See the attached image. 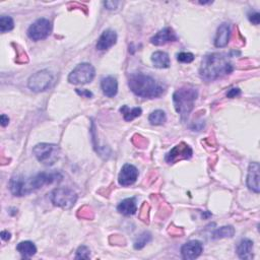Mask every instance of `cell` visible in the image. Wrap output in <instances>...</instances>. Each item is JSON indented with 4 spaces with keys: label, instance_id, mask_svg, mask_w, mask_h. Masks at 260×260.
<instances>
[{
    "label": "cell",
    "instance_id": "83f0119b",
    "mask_svg": "<svg viewBox=\"0 0 260 260\" xmlns=\"http://www.w3.org/2000/svg\"><path fill=\"white\" fill-rule=\"evenodd\" d=\"M194 58V55L189 53V52H181V53L177 55V60L181 62V63H191Z\"/></svg>",
    "mask_w": 260,
    "mask_h": 260
},
{
    "label": "cell",
    "instance_id": "ffe728a7",
    "mask_svg": "<svg viewBox=\"0 0 260 260\" xmlns=\"http://www.w3.org/2000/svg\"><path fill=\"white\" fill-rule=\"evenodd\" d=\"M117 210L120 214L123 215H133L138 212V205H137V199L134 197L131 199H126L122 200L119 205L117 206Z\"/></svg>",
    "mask_w": 260,
    "mask_h": 260
},
{
    "label": "cell",
    "instance_id": "e575fe53",
    "mask_svg": "<svg viewBox=\"0 0 260 260\" xmlns=\"http://www.w3.org/2000/svg\"><path fill=\"white\" fill-rule=\"evenodd\" d=\"M0 119H1V125H2L3 127H5L6 125H8L9 118H8V116L5 115V114H2L1 117H0Z\"/></svg>",
    "mask_w": 260,
    "mask_h": 260
},
{
    "label": "cell",
    "instance_id": "5b68a950",
    "mask_svg": "<svg viewBox=\"0 0 260 260\" xmlns=\"http://www.w3.org/2000/svg\"><path fill=\"white\" fill-rule=\"evenodd\" d=\"M33 153L41 164L52 166L59 159L60 149L54 143H39L33 149Z\"/></svg>",
    "mask_w": 260,
    "mask_h": 260
},
{
    "label": "cell",
    "instance_id": "30bf717a",
    "mask_svg": "<svg viewBox=\"0 0 260 260\" xmlns=\"http://www.w3.org/2000/svg\"><path fill=\"white\" fill-rule=\"evenodd\" d=\"M192 154L193 152L189 145L185 142H180L179 144L175 145V147L166 154L165 160L168 164H175L178 161L191 159Z\"/></svg>",
    "mask_w": 260,
    "mask_h": 260
},
{
    "label": "cell",
    "instance_id": "52a82bcc",
    "mask_svg": "<svg viewBox=\"0 0 260 260\" xmlns=\"http://www.w3.org/2000/svg\"><path fill=\"white\" fill-rule=\"evenodd\" d=\"M96 76V70L90 63H80L68 76V81L74 85H86Z\"/></svg>",
    "mask_w": 260,
    "mask_h": 260
},
{
    "label": "cell",
    "instance_id": "3957f363",
    "mask_svg": "<svg viewBox=\"0 0 260 260\" xmlns=\"http://www.w3.org/2000/svg\"><path fill=\"white\" fill-rule=\"evenodd\" d=\"M128 87L134 95L144 99L158 98L165 92L164 87L153 77L141 72H135L129 76Z\"/></svg>",
    "mask_w": 260,
    "mask_h": 260
},
{
    "label": "cell",
    "instance_id": "603a6c76",
    "mask_svg": "<svg viewBox=\"0 0 260 260\" xmlns=\"http://www.w3.org/2000/svg\"><path fill=\"white\" fill-rule=\"evenodd\" d=\"M235 235V229L232 226H224L216 229V230L213 233V239L214 240H217V239L223 238H232Z\"/></svg>",
    "mask_w": 260,
    "mask_h": 260
},
{
    "label": "cell",
    "instance_id": "d4e9b609",
    "mask_svg": "<svg viewBox=\"0 0 260 260\" xmlns=\"http://www.w3.org/2000/svg\"><path fill=\"white\" fill-rule=\"evenodd\" d=\"M14 28H15V22L12 17L7 15H2L0 17V32L2 34L10 32Z\"/></svg>",
    "mask_w": 260,
    "mask_h": 260
},
{
    "label": "cell",
    "instance_id": "cb8c5ba5",
    "mask_svg": "<svg viewBox=\"0 0 260 260\" xmlns=\"http://www.w3.org/2000/svg\"><path fill=\"white\" fill-rule=\"evenodd\" d=\"M149 121L152 125H163L167 121V115H166V113L163 110H155L151 113Z\"/></svg>",
    "mask_w": 260,
    "mask_h": 260
},
{
    "label": "cell",
    "instance_id": "277c9868",
    "mask_svg": "<svg viewBox=\"0 0 260 260\" xmlns=\"http://www.w3.org/2000/svg\"><path fill=\"white\" fill-rule=\"evenodd\" d=\"M197 97H199L197 89L191 86L182 87L174 92L173 95L174 107L182 120H186L188 118L189 114L194 108V104Z\"/></svg>",
    "mask_w": 260,
    "mask_h": 260
},
{
    "label": "cell",
    "instance_id": "1f68e13d",
    "mask_svg": "<svg viewBox=\"0 0 260 260\" xmlns=\"http://www.w3.org/2000/svg\"><path fill=\"white\" fill-rule=\"evenodd\" d=\"M241 95V90L239 88H233L231 90H229V92H227V97L230 99H234L236 97H239Z\"/></svg>",
    "mask_w": 260,
    "mask_h": 260
},
{
    "label": "cell",
    "instance_id": "f1b7e54d",
    "mask_svg": "<svg viewBox=\"0 0 260 260\" xmlns=\"http://www.w3.org/2000/svg\"><path fill=\"white\" fill-rule=\"evenodd\" d=\"M132 141L138 148H144L145 145H147V140L144 139V138H142V137H140V135H138V134L134 135Z\"/></svg>",
    "mask_w": 260,
    "mask_h": 260
},
{
    "label": "cell",
    "instance_id": "9a60e30c",
    "mask_svg": "<svg viewBox=\"0 0 260 260\" xmlns=\"http://www.w3.org/2000/svg\"><path fill=\"white\" fill-rule=\"evenodd\" d=\"M259 164L254 162L249 166L247 175V186L248 188L255 193H259Z\"/></svg>",
    "mask_w": 260,
    "mask_h": 260
},
{
    "label": "cell",
    "instance_id": "4fadbf2b",
    "mask_svg": "<svg viewBox=\"0 0 260 260\" xmlns=\"http://www.w3.org/2000/svg\"><path fill=\"white\" fill-rule=\"evenodd\" d=\"M178 40V36L176 35L175 31L172 28H165L155 34L152 39L151 43L154 46H163L170 42H176Z\"/></svg>",
    "mask_w": 260,
    "mask_h": 260
},
{
    "label": "cell",
    "instance_id": "8fae6325",
    "mask_svg": "<svg viewBox=\"0 0 260 260\" xmlns=\"http://www.w3.org/2000/svg\"><path fill=\"white\" fill-rule=\"evenodd\" d=\"M138 170L133 165L126 164L123 166L121 169L119 176H118V182L121 186L127 187L134 184L138 180Z\"/></svg>",
    "mask_w": 260,
    "mask_h": 260
},
{
    "label": "cell",
    "instance_id": "44dd1931",
    "mask_svg": "<svg viewBox=\"0 0 260 260\" xmlns=\"http://www.w3.org/2000/svg\"><path fill=\"white\" fill-rule=\"evenodd\" d=\"M16 250L23 256V258H31L37 253V247L33 242L24 241L17 244Z\"/></svg>",
    "mask_w": 260,
    "mask_h": 260
},
{
    "label": "cell",
    "instance_id": "e0dca14e",
    "mask_svg": "<svg viewBox=\"0 0 260 260\" xmlns=\"http://www.w3.org/2000/svg\"><path fill=\"white\" fill-rule=\"evenodd\" d=\"M101 89L103 93L108 98H113L117 95L118 82L114 76H106L101 80Z\"/></svg>",
    "mask_w": 260,
    "mask_h": 260
},
{
    "label": "cell",
    "instance_id": "484cf974",
    "mask_svg": "<svg viewBox=\"0 0 260 260\" xmlns=\"http://www.w3.org/2000/svg\"><path fill=\"white\" fill-rule=\"evenodd\" d=\"M152 241V235L149 232H143L138 238L137 239V241L134 242V249L137 250H140L145 245L149 244Z\"/></svg>",
    "mask_w": 260,
    "mask_h": 260
},
{
    "label": "cell",
    "instance_id": "f546056e",
    "mask_svg": "<svg viewBox=\"0 0 260 260\" xmlns=\"http://www.w3.org/2000/svg\"><path fill=\"white\" fill-rule=\"evenodd\" d=\"M78 216L86 217V218H92V212L88 206H84L82 209L78 211Z\"/></svg>",
    "mask_w": 260,
    "mask_h": 260
},
{
    "label": "cell",
    "instance_id": "2e32d148",
    "mask_svg": "<svg viewBox=\"0 0 260 260\" xmlns=\"http://www.w3.org/2000/svg\"><path fill=\"white\" fill-rule=\"evenodd\" d=\"M231 38V27L229 24L224 23L217 29L214 38V46L216 48H224L228 45Z\"/></svg>",
    "mask_w": 260,
    "mask_h": 260
},
{
    "label": "cell",
    "instance_id": "8992f818",
    "mask_svg": "<svg viewBox=\"0 0 260 260\" xmlns=\"http://www.w3.org/2000/svg\"><path fill=\"white\" fill-rule=\"evenodd\" d=\"M50 199L55 206H59L64 210H69L76 204L77 200V195L74 190L62 187V188H56L51 192Z\"/></svg>",
    "mask_w": 260,
    "mask_h": 260
},
{
    "label": "cell",
    "instance_id": "ac0fdd59",
    "mask_svg": "<svg viewBox=\"0 0 260 260\" xmlns=\"http://www.w3.org/2000/svg\"><path fill=\"white\" fill-rule=\"evenodd\" d=\"M236 252L241 259L250 260L253 258V242L250 239L244 238L238 243Z\"/></svg>",
    "mask_w": 260,
    "mask_h": 260
},
{
    "label": "cell",
    "instance_id": "7402d4cb",
    "mask_svg": "<svg viewBox=\"0 0 260 260\" xmlns=\"http://www.w3.org/2000/svg\"><path fill=\"white\" fill-rule=\"evenodd\" d=\"M120 113L123 115V118L125 121H132L133 119L138 118L141 115L142 110L139 107L137 108H129L127 105H124L120 108Z\"/></svg>",
    "mask_w": 260,
    "mask_h": 260
},
{
    "label": "cell",
    "instance_id": "7a4b0ae2",
    "mask_svg": "<svg viewBox=\"0 0 260 260\" xmlns=\"http://www.w3.org/2000/svg\"><path fill=\"white\" fill-rule=\"evenodd\" d=\"M233 70V64L227 55L223 53H212L203 57L199 74L203 79L211 81L230 75Z\"/></svg>",
    "mask_w": 260,
    "mask_h": 260
},
{
    "label": "cell",
    "instance_id": "d6a6232c",
    "mask_svg": "<svg viewBox=\"0 0 260 260\" xmlns=\"http://www.w3.org/2000/svg\"><path fill=\"white\" fill-rule=\"evenodd\" d=\"M76 92L78 93L79 96L86 97V98H92V92L88 91V90H78V89H76Z\"/></svg>",
    "mask_w": 260,
    "mask_h": 260
},
{
    "label": "cell",
    "instance_id": "7c38bea8",
    "mask_svg": "<svg viewBox=\"0 0 260 260\" xmlns=\"http://www.w3.org/2000/svg\"><path fill=\"white\" fill-rule=\"evenodd\" d=\"M203 252V245L197 240H192L185 243L181 248V255L183 259L193 260L199 257Z\"/></svg>",
    "mask_w": 260,
    "mask_h": 260
},
{
    "label": "cell",
    "instance_id": "d590c367",
    "mask_svg": "<svg viewBox=\"0 0 260 260\" xmlns=\"http://www.w3.org/2000/svg\"><path fill=\"white\" fill-rule=\"evenodd\" d=\"M10 237H12V234H10L9 232H7V231H2L1 232V239L3 241H8L10 239Z\"/></svg>",
    "mask_w": 260,
    "mask_h": 260
},
{
    "label": "cell",
    "instance_id": "9c48e42d",
    "mask_svg": "<svg viewBox=\"0 0 260 260\" xmlns=\"http://www.w3.org/2000/svg\"><path fill=\"white\" fill-rule=\"evenodd\" d=\"M52 32L51 22L47 18H39L34 24L30 26L28 30V36L33 41L44 40Z\"/></svg>",
    "mask_w": 260,
    "mask_h": 260
},
{
    "label": "cell",
    "instance_id": "4dcf8cb0",
    "mask_svg": "<svg viewBox=\"0 0 260 260\" xmlns=\"http://www.w3.org/2000/svg\"><path fill=\"white\" fill-rule=\"evenodd\" d=\"M248 18L253 25L257 26L259 25V22H260V14L256 12H252L248 15Z\"/></svg>",
    "mask_w": 260,
    "mask_h": 260
},
{
    "label": "cell",
    "instance_id": "4316f807",
    "mask_svg": "<svg viewBox=\"0 0 260 260\" xmlns=\"http://www.w3.org/2000/svg\"><path fill=\"white\" fill-rule=\"evenodd\" d=\"M76 259H89V258H91L90 249L85 245L79 246L78 249L76 250Z\"/></svg>",
    "mask_w": 260,
    "mask_h": 260
},
{
    "label": "cell",
    "instance_id": "5bb4252c",
    "mask_svg": "<svg viewBox=\"0 0 260 260\" xmlns=\"http://www.w3.org/2000/svg\"><path fill=\"white\" fill-rule=\"evenodd\" d=\"M117 43V34L113 30L104 31L96 45L99 51H106Z\"/></svg>",
    "mask_w": 260,
    "mask_h": 260
},
{
    "label": "cell",
    "instance_id": "ba28073f",
    "mask_svg": "<svg viewBox=\"0 0 260 260\" xmlns=\"http://www.w3.org/2000/svg\"><path fill=\"white\" fill-rule=\"evenodd\" d=\"M52 81H53V76L50 71L44 69L36 72L29 78L28 87L31 91L41 92L50 88Z\"/></svg>",
    "mask_w": 260,
    "mask_h": 260
},
{
    "label": "cell",
    "instance_id": "d6986e66",
    "mask_svg": "<svg viewBox=\"0 0 260 260\" xmlns=\"http://www.w3.org/2000/svg\"><path fill=\"white\" fill-rule=\"evenodd\" d=\"M152 62L154 67L165 69L169 68L171 65V60L169 55L163 51H157L152 55Z\"/></svg>",
    "mask_w": 260,
    "mask_h": 260
},
{
    "label": "cell",
    "instance_id": "6da1fadb",
    "mask_svg": "<svg viewBox=\"0 0 260 260\" xmlns=\"http://www.w3.org/2000/svg\"><path fill=\"white\" fill-rule=\"evenodd\" d=\"M61 179L62 175L59 172H42L31 177L14 176L9 181V189L15 196H25Z\"/></svg>",
    "mask_w": 260,
    "mask_h": 260
},
{
    "label": "cell",
    "instance_id": "836d02e7",
    "mask_svg": "<svg viewBox=\"0 0 260 260\" xmlns=\"http://www.w3.org/2000/svg\"><path fill=\"white\" fill-rule=\"evenodd\" d=\"M104 5L106 6L107 9L113 10V9L117 8V6L119 5V2L118 1H106L105 3H104Z\"/></svg>",
    "mask_w": 260,
    "mask_h": 260
}]
</instances>
